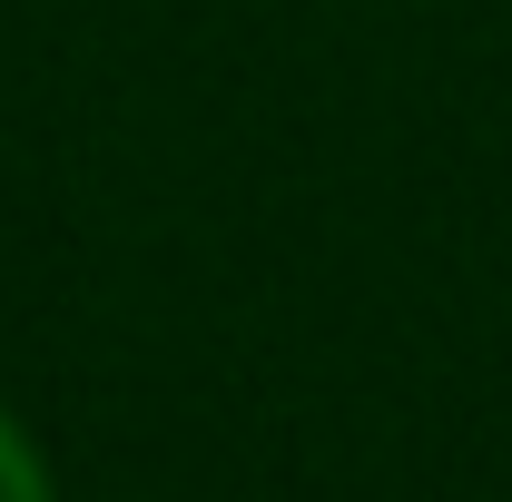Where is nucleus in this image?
Wrapping results in <instances>:
<instances>
[{"label":"nucleus","mask_w":512,"mask_h":502,"mask_svg":"<svg viewBox=\"0 0 512 502\" xmlns=\"http://www.w3.org/2000/svg\"><path fill=\"white\" fill-rule=\"evenodd\" d=\"M0 502H60V463H50V443L30 434L10 404H0Z\"/></svg>","instance_id":"f257e3e1"}]
</instances>
